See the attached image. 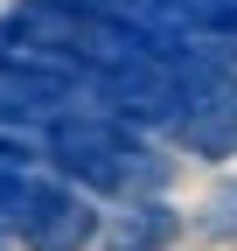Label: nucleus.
I'll list each match as a JSON object with an SVG mask.
<instances>
[{
    "instance_id": "obj_1",
    "label": "nucleus",
    "mask_w": 237,
    "mask_h": 251,
    "mask_svg": "<svg viewBox=\"0 0 237 251\" xmlns=\"http://www.w3.org/2000/svg\"><path fill=\"white\" fill-rule=\"evenodd\" d=\"M98 224L105 216L91 209V196H84L77 181H63V175H42V168H28V181L14 188V202H7V216H0V230H14L28 251H84L98 237Z\"/></svg>"
},
{
    "instance_id": "obj_2",
    "label": "nucleus",
    "mask_w": 237,
    "mask_h": 251,
    "mask_svg": "<svg viewBox=\"0 0 237 251\" xmlns=\"http://www.w3.org/2000/svg\"><path fill=\"white\" fill-rule=\"evenodd\" d=\"M182 237V209L167 196H126L105 224H98V244L105 251H167Z\"/></svg>"
},
{
    "instance_id": "obj_4",
    "label": "nucleus",
    "mask_w": 237,
    "mask_h": 251,
    "mask_svg": "<svg viewBox=\"0 0 237 251\" xmlns=\"http://www.w3.org/2000/svg\"><path fill=\"white\" fill-rule=\"evenodd\" d=\"M195 224H202V237H237V181H223L216 196L202 202V216H195Z\"/></svg>"
},
{
    "instance_id": "obj_3",
    "label": "nucleus",
    "mask_w": 237,
    "mask_h": 251,
    "mask_svg": "<svg viewBox=\"0 0 237 251\" xmlns=\"http://www.w3.org/2000/svg\"><path fill=\"white\" fill-rule=\"evenodd\" d=\"M174 147L202 153V161H230L237 153V98H210V105H189L182 119H174Z\"/></svg>"
}]
</instances>
